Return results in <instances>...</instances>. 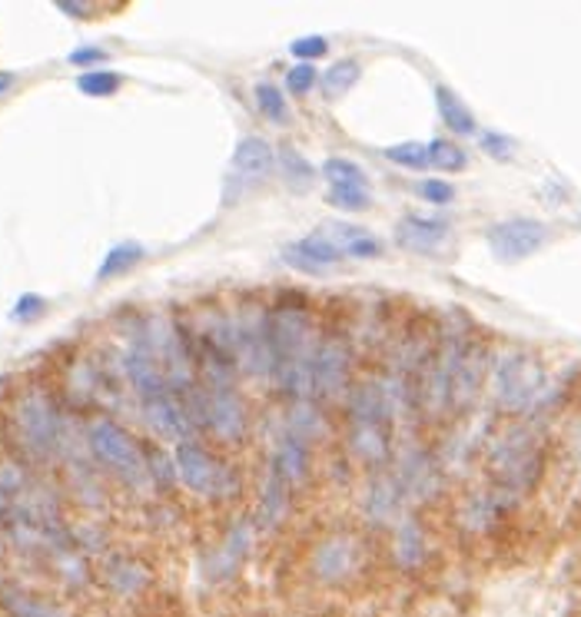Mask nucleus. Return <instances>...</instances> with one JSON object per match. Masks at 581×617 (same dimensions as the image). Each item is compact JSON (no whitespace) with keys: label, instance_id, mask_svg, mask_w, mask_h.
Returning a JSON list of instances; mask_svg holds the SVG:
<instances>
[{"label":"nucleus","instance_id":"nucleus-37","mask_svg":"<svg viewBox=\"0 0 581 617\" xmlns=\"http://www.w3.org/2000/svg\"><path fill=\"white\" fill-rule=\"evenodd\" d=\"M74 66H87V63H100V60H107V50L104 47H94V44H87V47H77L74 53L66 57Z\"/></svg>","mask_w":581,"mask_h":617},{"label":"nucleus","instance_id":"nucleus-23","mask_svg":"<svg viewBox=\"0 0 581 617\" xmlns=\"http://www.w3.org/2000/svg\"><path fill=\"white\" fill-rule=\"evenodd\" d=\"M359 76H362V63L346 57V60H336V63L319 76V87H323L326 97H342V94H349V90L355 87Z\"/></svg>","mask_w":581,"mask_h":617},{"label":"nucleus","instance_id":"nucleus-10","mask_svg":"<svg viewBox=\"0 0 581 617\" xmlns=\"http://www.w3.org/2000/svg\"><path fill=\"white\" fill-rule=\"evenodd\" d=\"M276 167V149L263 136H246L237 143V153L230 160V190H253L263 183Z\"/></svg>","mask_w":581,"mask_h":617},{"label":"nucleus","instance_id":"nucleus-2","mask_svg":"<svg viewBox=\"0 0 581 617\" xmlns=\"http://www.w3.org/2000/svg\"><path fill=\"white\" fill-rule=\"evenodd\" d=\"M392 406L379 382H362L349 396V445L359 458L383 461L389 451Z\"/></svg>","mask_w":581,"mask_h":617},{"label":"nucleus","instance_id":"nucleus-14","mask_svg":"<svg viewBox=\"0 0 581 617\" xmlns=\"http://www.w3.org/2000/svg\"><path fill=\"white\" fill-rule=\"evenodd\" d=\"M282 259L293 266V269H310V273H316V269H323V266L342 263V253H339V246L323 233V229H316V233L303 237L300 243L286 246V250H282Z\"/></svg>","mask_w":581,"mask_h":617},{"label":"nucleus","instance_id":"nucleus-39","mask_svg":"<svg viewBox=\"0 0 581 617\" xmlns=\"http://www.w3.org/2000/svg\"><path fill=\"white\" fill-rule=\"evenodd\" d=\"M0 555H4V534H0Z\"/></svg>","mask_w":581,"mask_h":617},{"label":"nucleus","instance_id":"nucleus-32","mask_svg":"<svg viewBox=\"0 0 581 617\" xmlns=\"http://www.w3.org/2000/svg\"><path fill=\"white\" fill-rule=\"evenodd\" d=\"M415 193H419L425 203H432V206H446V203L456 199V186H452L449 180H439V177L419 180V183H415Z\"/></svg>","mask_w":581,"mask_h":617},{"label":"nucleus","instance_id":"nucleus-22","mask_svg":"<svg viewBox=\"0 0 581 617\" xmlns=\"http://www.w3.org/2000/svg\"><path fill=\"white\" fill-rule=\"evenodd\" d=\"M0 601H4V607L14 614V617H66L57 604L31 594V591H21V588H11L0 594Z\"/></svg>","mask_w":581,"mask_h":617},{"label":"nucleus","instance_id":"nucleus-6","mask_svg":"<svg viewBox=\"0 0 581 617\" xmlns=\"http://www.w3.org/2000/svg\"><path fill=\"white\" fill-rule=\"evenodd\" d=\"M173 461H177V475H180V482H183L190 492H196V495H206V498H227V495L237 488L230 469L223 465V461H216L199 441H190V438L180 441Z\"/></svg>","mask_w":581,"mask_h":617},{"label":"nucleus","instance_id":"nucleus-13","mask_svg":"<svg viewBox=\"0 0 581 617\" xmlns=\"http://www.w3.org/2000/svg\"><path fill=\"white\" fill-rule=\"evenodd\" d=\"M396 240H399V246L415 250V253L439 250L449 240V222L439 216H406L396 226Z\"/></svg>","mask_w":581,"mask_h":617},{"label":"nucleus","instance_id":"nucleus-11","mask_svg":"<svg viewBox=\"0 0 581 617\" xmlns=\"http://www.w3.org/2000/svg\"><path fill=\"white\" fill-rule=\"evenodd\" d=\"M306 469H310V438L303 428H289L282 435V441L276 445L273 451V461H269V479L296 488L303 479H306Z\"/></svg>","mask_w":581,"mask_h":617},{"label":"nucleus","instance_id":"nucleus-29","mask_svg":"<svg viewBox=\"0 0 581 617\" xmlns=\"http://www.w3.org/2000/svg\"><path fill=\"white\" fill-rule=\"evenodd\" d=\"M253 97H256V110H259L269 123H286V120H289L286 97H282V90H279L276 84H269V81L256 84Z\"/></svg>","mask_w":581,"mask_h":617},{"label":"nucleus","instance_id":"nucleus-28","mask_svg":"<svg viewBox=\"0 0 581 617\" xmlns=\"http://www.w3.org/2000/svg\"><path fill=\"white\" fill-rule=\"evenodd\" d=\"M123 87V73L117 70H84L77 76V90L87 97H110Z\"/></svg>","mask_w":581,"mask_h":617},{"label":"nucleus","instance_id":"nucleus-3","mask_svg":"<svg viewBox=\"0 0 581 617\" xmlns=\"http://www.w3.org/2000/svg\"><path fill=\"white\" fill-rule=\"evenodd\" d=\"M87 445H90V451L100 465L113 479H120L123 485H130V488H147L150 485L154 475H150L147 455H143L140 441L126 428H120L117 422H107V419L94 422L90 432H87Z\"/></svg>","mask_w":581,"mask_h":617},{"label":"nucleus","instance_id":"nucleus-16","mask_svg":"<svg viewBox=\"0 0 581 617\" xmlns=\"http://www.w3.org/2000/svg\"><path fill=\"white\" fill-rule=\"evenodd\" d=\"M482 372H485V349L479 342L462 346L459 362H456V378H452V399H459V406H469L479 396Z\"/></svg>","mask_w":581,"mask_h":617},{"label":"nucleus","instance_id":"nucleus-17","mask_svg":"<svg viewBox=\"0 0 581 617\" xmlns=\"http://www.w3.org/2000/svg\"><path fill=\"white\" fill-rule=\"evenodd\" d=\"M21 428H24L27 441L40 455H47L53 448V441H57V419H53V412H50V406L44 399H27L24 402V409H21Z\"/></svg>","mask_w":581,"mask_h":617},{"label":"nucleus","instance_id":"nucleus-25","mask_svg":"<svg viewBox=\"0 0 581 617\" xmlns=\"http://www.w3.org/2000/svg\"><path fill=\"white\" fill-rule=\"evenodd\" d=\"M428 167L446 170V173H459V170L469 167V153L456 140H432L428 143Z\"/></svg>","mask_w":581,"mask_h":617},{"label":"nucleus","instance_id":"nucleus-4","mask_svg":"<svg viewBox=\"0 0 581 617\" xmlns=\"http://www.w3.org/2000/svg\"><path fill=\"white\" fill-rule=\"evenodd\" d=\"M545 389V365L529 352H505L492 368V392L501 412H529Z\"/></svg>","mask_w":581,"mask_h":617},{"label":"nucleus","instance_id":"nucleus-26","mask_svg":"<svg viewBox=\"0 0 581 617\" xmlns=\"http://www.w3.org/2000/svg\"><path fill=\"white\" fill-rule=\"evenodd\" d=\"M326 180L332 183V190H366V173L355 160H346V157H329L326 167H323Z\"/></svg>","mask_w":581,"mask_h":617},{"label":"nucleus","instance_id":"nucleus-15","mask_svg":"<svg viewBox=\"0 0 581 617\" xmlns=\"http://www.w3.org/2000/svg\"><path fill=\"white\" fill-rule=\"evenodd\" d=\"M323 233L339 246L342 259H376L383 256V243L379 237L373 233V229L366 226H355V222H329L323 226Z\"/></svg>","mask_w":581,"mask_h":617},{"label":"nucleus","instance_id":"nucleus-24","mask_svg":"<svg viewBox=\"0 0 581 617\" xmlns=\"http://www.w3.org/2000/svg\"><path fill=\"white\" fill-rule=\"evenodd\" d=\"M279 173H282V180L293 186V190H310L313 180H316V170L310 167V160L303 157L300 149H293V146H282L279 149Z\"/></svg>","mask_w":581,"mask_h":617},{"label":"nucleus","instance_id":"nucleus-35","mask_svg":"<svg viewBox=\"0 0 581 617\" xmlns=\"http://www.w3.org/2000/svg\"><path fill=\"white\" fill-rule=\"evenodd\" d=\"M44 313H47V299L37 295V292H24V295L17 299V305H14V319H17V323H34V319H40Z\"/></svg>","mask_w":581,"mask_h":617},{"label":"nucleus","instance_id":"nucleus-33","mask_svg":"<svg viewBox=\"0 0 581 617\" xmlns=\"http://www.w3.org/2000/svg\"><path fill=\"white\" fill-rule=\"evenodd\" d=\"M316 84H319V73H316L313 63H296L293 70L286 73V90H289V94H296V97L310 94Z\"/></svg>","mask_w":581,"mask_h":617},{"label":"nucleus","instance_id":"nucleus-12","mask_svg":"<svg viewBox=\"0 0 581 617\" xmlns=\"http://www.w3.org/2000/svg\"><path fill=\"white\" fill-rule=\"evenodd\" d=\"M143 415H147V425H150L160 438H170V441H186L190 425H193V415H190V409L177 399V392H167V396H160V399L143 402Z\"/></svg>","mask_w":581,"mask_h":617},{"label":"nucleus","instance_id":"nucleus-31","mask_svg":"<svg viewBox=\"0 0 581 617\" xmlns=\"http://www.w3.org/2000/svg\"><path fill=\"white\" fill-rule=\"evenodd\" d=\"M479 143H482V153H488L492 160H498V164H508L516 157V140H508L505 133H498V130H482L479 133Z\"/></svg>","mask_w":581,"mask_h":617},{"label":"nucleus","instance_id":"nucleus-30","mask_svg":"<svg viewBox=\"0 0 581 617\" xmlns=\"http://www.w3.org/2000/svg\"><path fill=\"white\" fill-rule=\"evenodd\" d=\"M386 160L402 170H428V146L425 143H396L386 149Z\"/></svg>","mask_w":581,"mask_h":617},{"label":"nucleus","instance_id":"nucleus-40","mask_svg":"<svg viewBox=\"0 0 581 617\" xmlns=\"http://www.w3.org/2000/svg\"><path fill=\"white\" fill-rule=\"evenodd\" d=\"M578 226H581V222H578Z\"/></svg>","mask_w":581,"mask_h":617},{"label":"nucleus","instance_id":"nucleus-5","mask_svg":"<svg viewBox=\"0 0 581 617\" xmlns=\"http://www.w3.org/2000/svg\"><path fill=\"white\" fill-rule=\"evenodd\" d=\"M552 240V229L535 216H508L488 226L485 243L498 263H522L545 250Z\"/></svg>","mask_w":581,"mask_h":617},{"label":"nucleus","instance_id":"nucleus-18","mask_svg":"<svg viewBox=\"0 0 581 617\" xmlns=\"http://www.w3.org/2000/svg\"><path fill=\"white\" fill-rule=\"evenodd\" d=\"M355 565V545L346 537H329V542L316 552V571L326 581H339L352 571Z\"/></svg>","mask_w":581,"mask_h":617},{"label":"nucleus","instance_id":"nucleus-21","mask_svg":"<svg viewBox=\"0 0 581 617\" xmlns=\"http://www.w3.org/2000/svg\"><path fill=\"white\" fill-rule=\"evenodd\" d=\"M143 256H147V250H143L136 240H123V243L110 246V253L104 256V263H100V269H97V279L104 282V279L123 276V273H130L133 266H140Z\"/></svg>","mask_w":581,"mask_h":617},{"label":"nucleus","instance_id":"nucleus-19","mask_svg":"<svg viewBox=\"0 0 581 617\" xmlns=\"http://www.w3.org/2000/svg\"><path fill=\"white\" fill-rule=\"evenodd\" d=\"M147 568H143L140 561L133 558H110L107 561V571H104V581L113 594L120 597H130L136 591H143V584H147Z\"/></svg>","mask_w":581,"mask_h":617},{"label":"nucleus","instance_id":"nucleus-38","mask_svg":"<svg viewBox=\"0 0 581 617\" xmlns=\"http://www.w3.org/2000/svg\"><path fill=\"white\" fill-rule=\"evenodd\" d=\"M14 81H17V73H14V70H0V97H4V94L14 87Z\"/></svg>","mask_w":581,"mask_h":617},{"label":"nucleus","instance_id":"nucleus-34","mask_svg":"<svg viewBox=\"0 0 581 617\" xmlns=\"http://www.w3.org/2000/svg\"><path fill=\"white\" fill-rule=\"evenodd\" d=\"M329 203L342 213H359V209H366L373 199H370V190H332Z\"/></svg>","mask_w":581,"mask_h":617},{"label":"nucleus","instance_id":"nucleus-1","mask_svg":"<svg viewBox=\"0 0 581 617\" xmlns=\"http://www.w3.org/2000/svg\"><path fill=\"white\" fill-rule=\"evenodd\" d=\"M266 352L276 385L289 399H310V365H313V336L310 319L300 308H276L266 316Z\"/></svg>","mask_w":581,"mask_h":617},{"label":"nucleus","instance_id":"nucleus-36","mask_svg":"<svg viewBox=\"0 0 581 617\" xmlns=\"http://www.w3.org/2000/svg\"><path fill=\"white\" fill-rule=\"evenodd\" d=\"M289 53H293L296 60H303V63H310V60H319V57L329 53V40L326 37H303V40H293Z\"/></svg>","mask_w":581,"mask_h":617},{"label":"nucleus","instance_id":"nucleus-27","mask_svg":"<svg viewBox=\"0 0 581 617\" xmlns=\"http://www.w3.org/2000/svg\"><path fill=\"white\" fill-rule=\"evenodd\" d=\"M396 558H399L402 568H415V565H422V558H425V534H422V528H419L415 521H406V524L399 528Z\"/></svg>","mask_w":581,"mask_h":617},{"label":"nucleus","instance_id":"nucleus-7","mask_svg":"<svg viewBox=\"0 0 581 617\" xmlns=\"http://www.w3.org/2000/svg\"><path fill=\"white\" fill-rule=\"evenodd\" d=\"M193 406V419L199 425H206L216 438L223 441H237L246 432V409L237 399L233 389H193V399H186Z\"/></svg>","mask_w":581,"mask_h":617},{"label":"nucleus","instance_id":"nucleus-9","mask_svg":"<svg viewBox=\"0 0 581 617\" xmlns=\"http://www.w3.org/2000/svg\"><path fill=\"white\" fill-rule=\"evenodd\" d=\"M349 382V352L336 339H323L313 349V365H310V389L313 396L336 402L346 392Z\"/></svg>","mask_w":581,"mask_h":617},{"label":"nucleus","instance_id":"nucleus-8","mask_svg":"<svg viewBox=\"0 0 581 617\" xmlns=\"http://www.w3.org/2000/svg\"><path fill=\"white\" fill-rule=\"evenodd\" d=\"M495 472H498V485L508 495H522L535 485L538 472H542V455L538 445L529 435H512L505 438L501 448L495 451Z\"/></svg>","mask_w":581,"mask_h":617},{"label":"nucleus","instance_id":"nucleus-20","mask_svg":"<svg viewBox=\"0 0 581 617\" xmlns=\"http://www.w3.org/2000/svg\"><path fill=\"white\" fill-rule=\"evenodd\" d=\"M435 110H439L443 123L456 133V136H472L479 133V123L472 117V110L462 104V97H456L449 87H435Z\"/></svg>","mask_w":581,"mask_h":617}]
</instances>
